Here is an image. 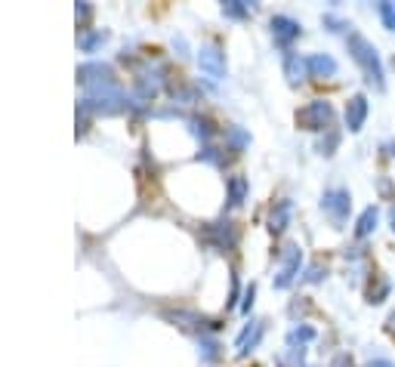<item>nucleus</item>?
<instances>
[{"mask_svg":"<svg viewBox=\"0 0 395 367\" xmlns=\"http://www.w3.org/2000/svg\"><path fill=\"white\" fill-rule=\"evenodd\" d=\"M349 53L352 59L361 65V71H365V81L367 83H374L377 90H383V62H380V56H377V47L371 44L367 37H361L358 31H352L349 34Z\"/></svg>","mask_w":395,"mask_h":367,"instance_id":"obj_1","label":"nucleus"},{"mask_svg":"<svg viewBox=\"0 0 395 367\" xmlns=\"http://www.w3.org/2000/svg\"><path fill=\"white\" fill-rule=\"evenodd\" d=\"M365 117H367V96H365V93H355V96L349 99V105H346V124H349V130L358 133L361 124H365Z\"/></svg>","mask_w":395,"mask_h":367,"instance_id":"obj_2","label":"nucleus"},{"mask_svg":"<svg viewBox=\"0 0 395 367\" xmlns=\"http://www.w3.org/2000/svg\"><path fill=\"white\" fill-rule=\"evenodd\" d=\"M324 207L334 213L337 219H343L349 213L352 207V198H349V192L346 189H334V192H327V198H324Z\"/></svg>","mask_w":395,"mask_h":367,"instance_id":"obj_3","label":"nucleus"},{"mask_svg":"<svg viewBox=\"0 0 395 367\" xmlns=\"http://www.w3.org/2000/svg\"><path fill=\"white\" fill-rule=\"evenodd\" d=\"M377 219H380V213H377V207H367L365 213H361V219H358V226H355V235L358 238H367L377 228Z\"/></svg>","mask_w":395,"mask_h":367,"instance_id":"obj_4","label":"nucleus"},{"mask_svg":"<svg viewBox=\"0 0 395 367\" xmlns=\"http://www.w3.org/2000/svg\"><path fill=\"white\" fill-rule=\"evenodd\" d=\"M309 65H312L315 74H322V78H324V74H334V71H337V62H334L331 56H315Z\"/></svg>","mask_w":395,"mask_h":367,"instance_id":"obj_5","label":"nucleus"},{"mask_svg":"<svg viewBox=\"0 0 395 367\" xmlns=\"http://www.w3.org/2000/svg\"><path fill=\"white\" fill-rule=\"evenodd\" d=\"M377 10H380L383 22H386V28H389V31H395V4H380V6H377Z\"/></svg>","mask_w":395,"mask_h":367,"instance_id":"obj_6","label":"nucleus"},{"mask_svg":"<svg viewBox=\"0 0 395 367\" xmlns=\"http://www.w3.org/2000/svg\"><path fill=\"white\" fill-rule=\"evenodd\" d=\"M367 367H395V364H392V361H386V358H377V361H371Z\"/></svg>","mask_w":395,"mask_h":367,"instance_id":"obj_7","label":"nucleus"},{"mask_svg":"<svg viewBox=\"0 0 395 367\" xmlns=\"http://www.w3.org/2000/svg\"><path fill=\"white\" fill-rule=\"evenodd\" d=\"M389 327H392V330H395V312H392V315H389Z\"/></svg>","mask_w":395,"mask_h":367,"instance_id":"obj_8","label":"nucleus"},{"mask_svg":"<svg viewBox=\"0 0 395 367\" xmlns=\"http://www.w3.org/2000/svg\"><path fill=\"white\" fill-rule=\"evenodd\" d=\"M392 232H395V210H392Z\"/></svg>","mask_w":395,"mask_h":367,"instance_id":"obj_9","label":"nucleus"}]
</instances>
